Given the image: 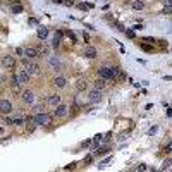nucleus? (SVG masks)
Here are the masks:
<instances>
[{
  "label": "nucleus",
  "instance_id": "obj_1",
  "mask_svg": "<svg viewBox=\"0 0 172 172\" xmlns=\"http://www.w3.org/2000/svg\"><path fill=\"white\" fill-rule=\"evenodd\" d=\"M33 122L35 124H38V126H50L52 124V117L48 114H36L35 117H33Z\"/></svg>",
  "mask_w": 172,
  "mask_h": 172
},
{
  "label": "nucleus",
  "instance_id": "obj_2",
  "mask_svg": "<svg viewBox=\"0 0 172 172\" xmlns=\"http://www.w3.org/2000/svg\"><path fill=\"white\" fill-rule=\"evenodd\" d=\"M22 65L26 67V72H28V74H38V72H40V67L36 65V64H31V62L24 60V62H22Z\"/></svg>",
  "mask_w": 172,
  "mask_h": 172
},
{
  "label": "nucleus",
  "instance_id": "obj_3",
  "mask_svg": "<svg viewBox=\"0 0 172 172\" xmlns=\"http://www.w3.org/2000/svg\"><path fill=\"white\" fill-rule=\"evenodd\" d=\"M22 102H24V103H28V105H31V103L35 102V93H33L31 90L22 91Z\"/></svg>",
  "mask_w": 172,
  "mask_h": 172
},
{
  "label": "nucleus",
  "instance_id": "obj_4",
  "mask_svg": "<svg viewBox=\"0 0 172 172\" xmlns=\"http://www.w3.org/2000/svg\"><path fill=\"white\" fill-rule=\"evenodd\" d=\"M2 65L7 67V69H12V67L16 65V58L10 57V55H5V57L2 58Z\"/></svg>",
  "mask_w": 172,
  "mask_h": 172
},
{
  "label": "nucleus",
  "instance_id": "obj_5",
  "mask_svg": "<svg viewBox=\"0 0 172 172\" xmlns=\"http://www.w3.org/2000/svg\"><path fill=\"white\" fill-rule=\"evenodd\" d=\"M24 57L26 58H36L38 57V48H35V47L24 48Z\"/></svg>",
  "mask_w": 172,
  "mask_h": 172
},
{
  "label": "nucleus",
  "instance_id": "obj_6",
  "mask_svg": "<svg viewBox=\"0 0 172 172\" xmlns=\"http://www.w3.org/2000/svg\"><path fill=\"white\" fill-rule=\"evenodd\" d=\"M16 79H17V83H19V84H24V83H28V81H29V74H28L26 71H19V72L16 74Z\"/></svg>",
  "mask_w": 172,
  "mask_h": 172
},
{
  "label": "nucleus",
  "instance_id": "obj_7",
  "mask_svg": "<svg viewBox=\"0 0 172 172\" xmlns=\"http://www.w3.org/2000/svg\"><path fill=\"white\" fill-rule=\"evenodd\" d=\"M10 110H12L10 102H7V100H0V112H2V114H9Z\"/></svg>",
  "mask_w": 172,
  "mask_h": 172
},
{
  "label": "nucleus",
  "instance_id": "obj_8",
  "mask_svg": "<svg viewBox=\"0 0 172 172\" xmlns=\"http://www.w3.org/2000/svg\"><path fill=\"white\" fill-rule=\"evenodd\" d=\"M98 74H100V77L102 79H112V72H110V67H102L100 71H98Z\"/></svg>",
  "mask_w": 172,
  "mask_h": 172
},
{
  "label": "nucleus",
  "instance_id": "obj_9",
  "mask_svg": "<svg viewBox=\"0 0 172 172\" xmlns=\"http://www.w3.org/2000/svg\"><path fill=\"white\" fill-rule=\"evenodd\" d=\"M54 114L57 115V117H64V115L67 114V107L62 105V103H58L57 107H55V110H54Z\"/></svg>",
  "mask_w": 172,
  "mask_h": 172
},
{
  "label": "nucleus",
  "instance_id": "obj_10",
  "mask_svg": "<svg viewBox=\"0 0 172 172\" xmlns=\"http://www.w3.org/2000/svg\"><path fill=\"white\" fill-rule=\"evenodd\" d=\"M88 98H90V102H93V103L100 102V100H102V95H100V90H93V91H90Z\"/></svg>",
  "mask_w": 172,
  "mask_h": 172
},
{
  "label": "nucleus",
  "instance_id": "obj_11",
  "mask_svg": "<svg viewBox=\"0 0 172 172\" xmlns=\"http://www.w3.org/2000/svg\"><path fill=\"white\" fill-rule=\"evenodd\" d=\"M84 55H86L88 58H95L96 57V48H93V47H86Z\"/></svg>",
  "mask_w": 172,
  "mask_h": 172
},
{
  "label": "nucleus",
  "instance_id": "obj_12",
  "mask_svg": "<svg viewBox=\"0 0 172 172\" xmlns=\"http://www.w3.org/2000/svg\"><path fill=\"white\" fill-rule=\"evenodd\" d=\"M131 7H133L134 10H143L145 2H143V0H134V2H131Z\"/></svg>",
  "mask_w": 172,
  "mask_h": 172
},
{
  "label": "nucleus",
  "instance_id": "obj_13",
  "mask_svg": "<svg viewBox=\"0 0 172 172\" xmlns=\"http://www.w3.org/2000/svg\"><path fill=\"white\" fill-rule=\"evenodd\" d=\"M65 83H67V81H65L62 76H58V77L54 79V86H57V88H64V86H65Z\"/></svg>",
  "mask_w": 172,
  "mask_h": 172
},
{
  "label": "nucleus",
  "instance_id": "obj_14",
  "mask_svg": "<svg viewBox=\"0 0 172 172\" xmlns=\"http://www.w3.org/2000/svg\"><path fill=\"white\" fill-rule=\"evenodd\" d=\"M86 86H88V81H86V79H79V81H77V84H76V90H77V91H84V90H86Z\"/></svg>",
  "mask_w": 172,
  "mask_h": 172
},
{
  "label": "nucleus",
  "instance_id": "obj_15",
  "mask_svg": "<svg viewBox=\"0 0 172 172\" xmlns=\"http://www.w3.org/2000/svg\"><path fill=\"white\" fill-rule=\"evenodd\" d=\"M50 65L54 67V71H60V67H62V64H60V62H58V58H55V57L50 58Z\"/></svg>",
  "mask_w": 172,
  "mask_h": 172
},
{
  "label": "nucleus",
  "instance_id": "obj_16",
  "mask_svg": "<svg viewBox=\"0 0 172 172\" xmlns=\"http://www.w3.org/2000/svg\"><path fill=\"white\" fill-rule=\"evenodd\" d=\"M48 54H50V50L47 47H40L38 48V57H48Z\"/></svg>",
  "mask_w": 172,
  "mask_h": 172
},
{
  "label": "nucleus",
  "instance_id": "obj_17",
  "mask_svg": "<svg viewBox=\"0 0 172 172\" xmlns=\"http://www.w3.org/2000/svg\"><path fill=\"white\" fill-rule=\"evenodd\" d=\"M47 36H48V29H47V28H40V29H38V38L40 40H45Z\"/></svg>",
  "mask_w": 172,
  "mask_h": 172
},
{
  "label": "nucleus",
  "instance_id": "obj_18",
  "mask_svg": "<svg viewBox=\"0 0 172 172\" xmlns=\"http://www.w3.org/2000/svg\"><path fill=\"white\" fill-rule=\"evenodd\" d=\"M48 103H50V105H58V103H60V96L58 95H52L50 98H48Z\"/></svg>",
  "mask_w": 172,
  "mask_h": 172
},
{
  "label": "nucleus",
  "instance_id": "obj_19",
  "mask_svg": "<svg viewBox=\"0 0 172 172\" xmlns=\"http://www.w3.org/2000/svg\"><path fill=\"white\" fill-rule=\"evenodd\" d=\"M103 88H105V79L100 77V79L95 83V90H103Z\"/></svg>",
  "mask_w": 172,
  "mask_h": 172
},
{
  "label": "nucleus",
  "instance_id": "obj_20",
  "mask_svg": "<svg viewBox=\"0 0 172 172\" xmlns=\"http://www.w3.org/2000/svg\"><path fill=\"white\" fill-rule=\"evenodd\" d=\"M12 12H14V14L22 12V5H21V3H17V5H12Z\"/></svg>",
  "mask_w": 172,
  "mask_h": 172
},
{
  "label": "nucleus",
  "instance_id": "obj_21",
  "mask_svg": "<svg viewBox=\"0 0 172 172\" xmlns=\"http://www.w3.org/2000/svg\"><path fill=\"white\" fill-rule=\"evenodd\" d=\"M171 165H172V160L169 158V160H165V162H164V165H162V171H167Z\"/></svg>",
  "mask_w": 172,
  "mask_h": 172
},
{
  "label": "nucleus",
  "instance_id": "obj_22",
  "mask_svg": "<svg viewBox=\"0 0 172 172\" xmlns=\"http://www.w3.org/2000/svg\"><path fill=\"white\" fill-rule=\"evenodd\" d=\"M107 152H109V148H98L95 152V155H105Z\"/></svg>",
  "mask_w": 172,
  "mask_h": 172
},
{
  "label": "nucleus",
  "instance_id": "obj_23",
  "mask_svg": "<svg viewBox=\"0 0 172 172\" xmlns=\"http://www.w3.org/2000/svg\"><path fill=\"white\" fill-rule=\"evenodd\" d=\"M58 43H60V33H57L54 38V47H58Z\"/></svg>",
  "mask_w": 172,
  "mask_h": 172
},
{
  "label": "nucleus",
  "instance_id": "obj_24",
  "mask_svg": "<svg viewBox=\"0 0 172 172\" xmlns=\"http://www.w3.org/2000/svg\"><path fill=\"white\" fill-rule=\"evenodd\" d=\"M16 55H24V48H22V47H17V48H16Z\"/></svg>",
  "mask_w": 172,
  "mask_h": 172
},
{
  "label": "nucleus",
  "instance_id": "obj_25",
  "mask_svg": "<svg viewBox=\"0 0 172 172\" xmlns=\"http://www.w3.org/2000/svg\"><path fill=\"white\" fill-rule=\"evenodd\" d=\"M22 122V117H16V119H12V124H21Z\"/></svg>",
  "mask_w": 172,
  "mask_h": 172
},
{
  "label": "nucleus",
  "instance_id": "obj_26",
  "mask_svg": "<svg viewBox=\"0 0 172 172\" xmlns=\"http://www.w3.org/2000/svg\"><path fill=\"white\" fill-rule=\"evenodd\" d=\"M162 12H164V14H172V7H165Z\"/></svg>",
  "mask_w": 172,
  "mask_h": 172
},
{
  "label": "nucleus",
  "instance_id": "obj_27",
  "mask_svg": "<svg viewBox=\"0 0 172 172\" xmlns=\"http://www.w3.org/2000/svg\"><path fill=\"white\" fill-rule=\"evenodd\" d=\"M136 171H146V165H145V164H141V165H138V167H136Z\"/></svg>",
  "mask_w": 172,
  "mask_h": 172
},
{
  "label": "nucleus",
  "instance_id": "obj_28",
  "mask_svg": "<svg viewBox=\"0 0 172 172\" xmlns=\"http://www.w3.org/2000/svg\"><path fill=\"white\" fill-rule=\"evenodd\" d=\"M67 36H69V38L72 40V43H76V36H74L72 33H67Z\"/></svg>",
  "mask_w": 172,
  "mask_h": 172
},
{
  "label": "nucleus",
  "instance_id": "obj_29",
  "mask_svg": "<svg viewBox=\"0 0 172 172\" xmlns=\"http://www.w3.org/2000/svg\"><path fill=\"white\" fill-rule=\"evenodd\" d=\"M150 134H155L157 133V126H153V127H150V131H148Z\"/></svg>",
  "mask_w": 172,
  "mask_h": 172
},
{
  "label": "nucleus",
  "instance_id": "obj_30",
  "mask_svg": "<svg viewBox=\"0 0 172 172\" xmlns=\"http://www.w3.org/2000/svg\"><path fill=\"white\" fill-rule=\"evenodd\" d=\"M164 3H165L167 7H172V0H164Z\"/></svg>",
  "mask_w": 172,
  "mask_h": 172
},
{
  "label": "nucleus",
  "instance_id": "obj_31",
  "mask_svg": "<svg viewBox=\"0 0 172 172\" xmlns=\"http://www.w3.org/2000/svg\"><path fill=\"white\" fill-rule=\"evenodd\" d=\"M10 122H12V119H9V117L3 119V124H10Z\"/></svg>",
  "mask_w": 172,
  "mask_h": 172
},
{
  "label": "nucleus",
  "instance_id": "obj_32",
  "mask_svg": "<svg viewBox=\"0 0 172 172\" xmlns=\"http://www.w3.org/2000/svg\"><path fill=\"white\" fill-rule=\"evenodd\" d=\"M28 22H29V24H33V26H35V24H38V21H36V19H29Z\"/></svg>",
  "mask_w": 172,
  "mask_h": 172
},
{
  "label": "nucleus",
  "instance_id": "obj_33",
  "mask_svg": "<svg viewBox=\"0 0 172 172\" xmlns=\"http://www.w3.org/2000/svg\"><path fill=\"white\" fill-rule=\"evenodd\" d=\"M167 150H169V152H172V141L169 143V146H167Z\"/></svg>",
  "mask_w": 172,
  "mask_h": 172
},
{
  "label": "nucleus",
  "instance_id": "obj_34",
  "mask_svg": "<svg viewBox=\"0 0 172 172\" xmlns=\"http://www.w3.org/2000/svg\"><path fill=\"white\" fill-rule=\"evenodd\" d=\"M54 2H55V3H62V0H54Z\"/></svg>",
  "mask_w": 172,
  "mask_h": 172
}]
</instances>
